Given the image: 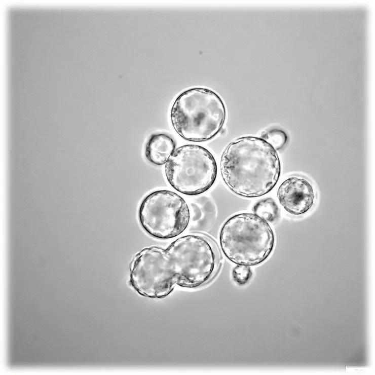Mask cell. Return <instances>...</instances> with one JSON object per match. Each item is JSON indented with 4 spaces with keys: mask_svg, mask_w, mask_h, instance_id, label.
Segmentation results:
<instances>
[{
    "mask_svg": "<svg viewBox=\"0 0 375 375\" xmlns=\"http://www.w3.org/2000/svg\"><path fill=\"white\" fill-rule=\"evenodd\" d=\"M280 163L276 149L254 136L238 138L229 144L220 160L222 178L234 193L254 198L269 193L277 183Z\"/></svg>",
    "mask_w": 375,
    "mask_h": 375,
    "instance_id": "cell-1",
    "label": "cell"
},
{
    "mask_svg": "<svg viewBox=\"0 0 375 375\" xmlns=\"http://www.w3.org/2000/svg\"><path fill=\"white\" fill-rule=\"evenodd\" d=\"M226 110L221 98L207 88H194L181 93L171 111L172 125L183 139L195 142L208 140L221 129Z\"/></svg>",
    "mask_w": 375,
    "mask_h": 375,
    "instance_id": "cell-2",
    "label": "cell"
},
{
    "mask_svg": "<svg viewBox=\"0 0 375 375\" xmlns=\"http://www.w3.org/2000/svg\"><path fill=\"white\" fill-rule=\"evenodd\" d=\"M219 241L229 260L249 266L261 263L269 256L273 249L274 236L267 221L255 214L243 213L226 221Z\"/></svg>",
    "mask_w": 375,
    "mask_h": 375,
    "instance_id": "cell-3",
    "label": "cell"
},
{
    "mask_svg": "<svg viewBox=\"0 0 375 375\" xmlns=\"http://www.w3.org/2000/svg\"><path fill=\"white\" fill-rule=\"evenodd\" d=\"M165 171L168 181L174 189L183 194L196 195L213 185L217 165L207 149L187 144L174 150L165 164Z\"/></svg>",
    "mask_w": 375,
    "mask_h": 375,
    "instance_id": "cell-4",
    "label": "cell"
},
{
    "mask_svg": "<svg viewBox=\"0 0 375 375\" xmlns=\"http://www.w3.org/2000/svg\"><path fill=\"white\" fill-rule=\"evenodd\" d=\"M138 218L141 226L149 235L167 239L177 236L185 230L190 213L181 196L170 191L159 190L143 200Z\"/></svg>",
    "mask_w": 375,
    "mask_h": 375,
    "instance_id": "cell-5",
    "label": "cell"
},
{
    "mask_svg": "<svg viewBox=\"0 0 375 375\" xmlns=\"http://www.w3.org/2000/svg\"><path fill=\"white\" fill-rule=\"evenodd\" d=\"M280 204L288 212L294 215L303 214L312 207L315 198L314 190L306 179L291 177L284 181L277 191Z\"/></svg>",
    "mask_w": 375,
    "mask_h": 375,
    "instance_id": "cell-6",
    "label": "cell"
},
{
    "mask_svg": "<svg viewBox=\"0 0 375 375\" xmlns=\"http://www.w3.org/2000/svg\"><path fill=\"white\" fill-rule=\"evenodd\" d=\"M175 148V143L169 135L164 134L152 135L145 147V154L152 163L162 165L166 164Z\"/></svg>",
    "mask_w": 375,
    "mask_h": 375,
    "instance_id": "cell-7",
    "label": "cell"
},
{
    "mask_svg": "<svg viewBox=\"0 0 375 375\" xmlns=\"http://www.w3.org/2000/svg\"><path fill=\"white\" fill-rule=\"evenodd\" d=\"M254 214L270 222H274L279 216V209L275 201L268 198L256 203L253 208Z\"/></svg>",
    "mask_w": 375,
    "mask_h": 375,
    "instance_id": "cell-8",
    "label": "cell"
},
{
    "mask_svg": "<svg viewBox=\"0 0 375 375\" xmlns=\"http://www.w3.org/2000/svg\"><path fill=\"white\" fill-rule=\"evenodd\" d=\"M252 275L250 267L246 265H238L233 270L234 280L240 285L246 283Z\"/></svg>",
    "mask_w": 375,
    "mask_h": 375,
    "instance_id": "cell-9",
    "label": "cell"
},
{
    "mask_svg": "<svg viewBox=\"0 0 375 375\" xmlns=\"http://www.w3.org/2000/svg\"><path fill=\"white\" fill-rule=\"evenodd\" d=\"M268 142L275 149L280 148L286 140L284 132L280 130H274L268 133Z\"/></svg>",
    "mask_w": 375,
    "mask_h": 375,
    "instance_id": "cell-10",
    "label": "cell"
},
{
    "mask_svg": "<svg viewBox=\"0 0 375 375\" xmlns=\"http://www.w3.org/2000/svg\"><path fill=\"white\" fill-rule=\"evenodd\" d=\"M261 137L264 140H267L268 137V133L266 131H262L261 134Z\"/></svg>",
    "mask_w": 375,
    "mask_h": 375,
    "instance_id": "cell-11",
    "label": "cell"
}]
</instances>
